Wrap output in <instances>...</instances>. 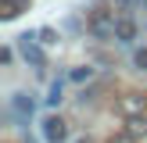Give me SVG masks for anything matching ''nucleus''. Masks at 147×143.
I'll list each match as a JSON object with an SVG mask.
<instances>
[{"label":"nucleus","mask_w":147,"mask_h":143,"mask_svg":"<svg viewBox=\"0 0 147 143\" xmlns=\"http://www.w3.org/2000/svg\"><path fill=\"white\" fill-rule=\"evenodd\" d=\"M68 79H72V82H86V79H93V68H86V64H83V68H72Z\"/></svg>","instance_id":"obj_10"},{"label":"nucleus","mask_w":147,"mask_h":143,"mask_svg":"<svg viewBox=\"0 0 147 143\" xmlns=\"http://www.w3.org/2000/svg\"><path fill=\"white\" fill-rule=\"evenodd\" d=\"M115 39L119 43H133L136 39V21L133 18H119L115 21Z\"/></svg>","instance_id":"obj_6"},{"label":"nucleus","mask_w":147,"mask_h":143,"mask_svg":"<svg viewBox=\"0 0 147 143\" xmlns=\"http://www.w3.org/2000/svg\"><path fill=\"white\" fill-rule=\"evenodd\" d=\"M126 132L133 136V140L147 136V114H129V118H126Z\"/></svg>","instance_id":"obj_8"},{"label":"nucleus","mask_w":147,"mask_h":143,"mask_svg":"<svg viewBox=\"0 0 147 143\" xmlns=\"http://www.w3.org/2000/svg\"><path fill=\"white\" fill-rule=\"evenodd\" d=\"M11 61H14V50L4 47V50H0V64H11Z\"/></svg>","instance_id":"obj_13"},{"label":"nucleus","mask_w":147,"mask_h":143,"mask_svg":"<svg viewBox=\"0 0 147 143\" xmlns=\"http://www.w3.org/2000/svg\"><path fill=\"white\" fill-rule=\"evenodd\" d=\"M122 111L126 114H147V97L144 93H126L122 97Z\"/></svg>","instance_id":"obj_5"},{"label":"nucleus","mask_w":147,"mask_h":143,"mask_svg":"<svg viewBox=\"0 0 147 143\" xmlns=\"http://www.w3.org/2000/svg\"><path fill=\"white\" fill-rule=\"evenodd\" d=\"M11 111H14V118H18V122H29V118H32V111H36V100L29 97V93H14V97H11Z\"/></svg>","instance_id":"obj_4"},{"label":"nucleus","mask_w":147,"mask_h":143,"mask_svg":"<svg viewBox=\"0 0 147 143\" xmlns=\"http://www.w3.org/2000/svg\"><path fill=\"white\" fill-rule=\"evenodd\" d=\"M36 36H40V43H57V32H54V29H40Z\"/></svg>","instance_id":"obj_12"},{"label":"nucleus","mask_w":147,"mask_h":143,"mask_svg":"<svg viewBox=\"0 0 147 143\" xmlns=\"http://www.w3.org/2000/svg\"><path fill=\"white\" fill-rule=\"evenodd\" d=\"M61 100H65V97H61V79H57V82H50V93H47V104H50V107H57Z\"/></svg>","instance_id":"obj_9"},{"label":"nucleus","mask_w":147,"mask_h":143,"mask_svg":"<svg viewBox=\"0 0 147 143\" xmlns=\"http://www.w3.org/2000/svg\"><path fill=\"white\" fill-rule=\"evenodd\" d=\"M65 136H68V125H65L57 114L43 118V140H47V143H65Z\"/></svg>","instance_id":"obj_3"},{"label":"nucleus","mask_w":147,"mask_h":143,"mask_svg":"<svg viewBox=\"0 0 147 143\" xmlns=\"http://www.w3.org/2000/svg\"><path fill=\"white\" fill-rule=\"evenodd\" d=\"M133 64H136L140 72H147V47H140V50L133 54Z\"/></svg>","instance_id":"obj_11"},{"label":"nucleus","mask_w":147,"mask_h":143,"mask_svg":"<svg viewBox=\"0 0 147 143\" xmlns=\"http://www.w3.org/2000/svg\"><path fill=\"white\" fill-rule=\"evenodd\" d=\"M140 7H147V0H140Z\"/></svg>","instance_id":"obj_16"},{"label":"nucleus","mask_w":147,"mask_h":143,"mask_svg":"<svg viewBox=\"0 0 147 143\" xmlns=\"http://www.w3.org/2000/svg\"><path fill=\"white\" fill-rule=\"evenodd\" d=\"M22 11H29V0H0V18H4V21L18 18Z\"/></svg>","instance_id":"obj_7"},{"label":"nucleus","mask_w":147,"mask_h":143,"mask_svg":"<svg viewBox=\"0 0 147 143\" xmlns=\"http://www.w3.org/2000/svg\"><path fill=\"white\" fill-rule=\"evenodd\" d=\"M115 4H119V7H126V4H129V0H115Z\"/></svg>","instance_id":"obj_15"},{"label":"nucleus","mask_w":147,"mask_h":143,"mask_svg":"<svg viewBox=\"0 0 147 143\" xmlns=\"http://www.w3.org/2000/svg\"><path fill=\"white\" fill-rule=\"evenodd\" d=\"M115 11H108V7H93L90 11V32L97 36V39H108V36H115Z\"/></svg>","instance_id":"obj_1"},{"label":"nucleus","mask_w":147,"mask_h":143,"mask_svg":"<svg viewBox=\"0 0 147 143\" xmlns=\"http://www.w3.org/2000/svg\"><path fill=\"white\" fill-rule=\"evenodd\" d=\"M18 50H22V57H25L32 68H47V54L32 43V36H22V39H18Z\"/></svg>","instance_id":"obj_2"},{"label":"nucleus","mask_w":147,"mask_h":143,"mask_svg":"<svg viewBox=\"0 0 147 143\" xmlns=\"http://www.w3.org/2000/svg\"><path fill=\"white\" fill-rule=\"evenodd\" d=\"M111 143H133V136H129V132H122V136H111Z\"/></svg>","instance_id":"obj_14"}]
</instances>
